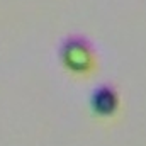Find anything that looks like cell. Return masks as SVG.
I'll list each match as a JSON object with an SVG mask.
<instances>
[{
  "instance_id": "6da1fadb",
  "label": "cell",
  "mask_w": 146,
  "mask_h": 146,
  "mask_svg": "<svg viewBox=\"0 0 146 146\" xmlns=\"http://www.w3.org/2000/svg\"><path fill=\"white\" fill-rule=\"evenodd\" d=\"M60 58L66 70L83 75L94 68V49L82 36L66 37L60 48Z\"/></svg>"
},
{
  "instance_id": "7a4b0ae2",
  "label": "cell",
  "mask_w": 146,
  "mask_h": 146,
  "mask_svg": "<svg viewBox=\"0 0 146 146\" xmlns=\"http://www.w3.org/2000/svg\"><path fill=\"white\" fill-rule=\"evenodd\" d=\"M90 106H92V110L100 117L114 115L119 107V95H117L115 88L107 83L94 88V92L90 95Z\"/></svg>"
}]
</instances>
